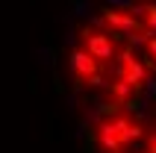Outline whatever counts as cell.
<instances>
[{
    "label": "cell",
    "mask_w": 156,
    "mask_h": 153,
    "mask_svg": "<svg viewBox=\"0 0 156 153\" xmlns=\"http://www.w3.org/2000/svg\"><path fill=\"white\" fill-rule=\"evenodd\" d=\"M80 38H83V50H86L91 59H97L100 65L118 59V47L112 44L109 33H97L91 24H83L80 27Z\"/></svg>",
    "instance_id": "cell-1"
},
{
    "label": "cell",
    "mask_w": 156,
    "mask_h": 153,
    "mask_svg": "<svg viewBox=\"0 0 156 153\" xmlns=\"http://www.w3.org/2000/svg\"><path fill=\"white\" fill-rule=\"evenodd\" d=\"M68 68H71V76H80V80H88L103 71V65L97 59H91L83 47H71L68 50Z\"/></svg>",
    "instance_id": "cell-2"
},
{
    "label": "cell",
    "mask_w": 156,
    "mask_h": 153,
    "mask_svg": "<svg viewBox=\"0 0 156 153\" xmlns=\"http://www.w3.org/2000/svg\"><path fill=\"white\" fill-rule=\"evenodd\" d=\"M106 94H109V100H121L127 103L136 94V88H133L130 83H124V80H109V85H106Z\"/></svg>",
    "instance_id": "cell-3"
},
{
    "label": "cell",
    "mask_w": 156,
    "mask_h": 153,
    "mask_svg": "<svg viewBox=\"0 0 156 153\" xmlns=\"http://www.w3.org/2000/svg\"><path fill=\"white\" fill-rule=\"evenodd\" d=\"M130 62H136V47H130V44L118 47V65H130Z\"/></svg>",
    "instance_id": "cell-4"
},
{
    "label": "cell",
    "mask_w": 156,
    "mask_h": 153,
    "mask_svg": "<svg viewBox=\"0 0 156 153\" xmlns=\"http://www.w3.org/2000/svg\"><path fill=\"white\" fill-rule=\"evenodd\" d=\"M56 56H59L56 47H41V50H38V62H41V65H56Z\"/></svg>",
    "instance_id": "cell-5"
},
{
    "label": "cell",
    "mask_w": 156,
    "mask_h": 153,
    "mask_svg": "<svg viewBox=\"0 0 156 153\" xmlns=\"http://www.w3.org/2000/svg\"><path fill=\"white\" fill-rule=\"evenodd\" d=\"M86 83H88V88H106V85H109V80H106V76H103V71H100V74L88 76Z\"/></svg>",
    "instance_id": "cell-6"
},
{
    "label": "cell",
    "mask_w": 156,
    "mask_h": 153,
    "mask_svg": "<svg viewBox=\"0 0 156 153\" xmlns=\"http://www.w3.org/2000/svg\"><path fill=\"white\" fill-rule=\"evenodd\" d=\"M144 97L150 103H156V76H147V83H144Z\"/></svg>",
    "instance_id": "cell-7"
},
{
    "label": "cell",
    "mask_w": 156,
    "mask_h": 153,
    "mask_svg": "<svg viewBox=\"0 0 156 153\" xmlns=\"http://www.w3.org/2000/svg\"><path fill=\"white\" fill-rule=\"evenodd\" d=\"M144 24H147V30H153V33H156V3H147V15H144Z\"/></svg>",
    "instance_id": "cell-8"
},
{
    "label": "cell",
    "mask_w": 156,
    "mask_h": 153,
    "mask_svg": "<svg viewBox=\"0 0 156 153\" xmlns=\"http://www.w3.org/2000/svg\"><path fill=\"white\" fill-rule=\"evenodd\" d=\"M53 91L59 94V97H62V94H68V85H65V80H62L59 74H53Z\"/></svg>",
    "instance_id": "cell-9"
},
{
    "label": "cell",
    "mask_w": 156,
    "mask_h": 153,
    "mask_svg": "<svg viewBox=\"0 0 156 153\" xmlns=\"http://www.w3.org/2000/svg\"><path fill=\"white\" fill-rule=\"evenodd\" d=\"M141 65H144L147 74H156V59L150 56V53H141Z\"/></svg>",
    "instance_id": "cell-10"
},
{
    "label": "cell",
    "mask_w": 156,
    "mask_h": 153,
    "mask_svg": "<svg viewBox=\"0 0 156 153\" xmlns=\"http://www.w3.org/2000/svg\"><path fill=\"white\" fill-rule=\"evenodd\" d=\"M144 53H150V56L156 59V33L150 35V41H147V50H144Z\"/></svg>",
    "instance_id": "cell-11"
},
{
    "label": "cell",
    "mask_w": 156,
    "mask_h": 153,
    "mask_svg": "<svg viewBox=\"0 0 156 153\" xmlns=\"http://www.w3.org/2000/svg\"><path fill=\"white\" fill-rule=\"evenodd\" d=\"M27 88H30V91H35V88H38V76H35V74L27 76Z\"/></svg>",
    "instance_id": "cell-12"
},
{
    "label": "cell",
    "mask_w": 156,
    "mask_h": 153,
    "mask_svg": "<svg viewBox=\"0 0 156 153\" xmlns=\"http://www.w3.org/2000/svg\"><path fill=\"white\" fill-rule=\"evenodd\" d=\"M147 147H150V150H156V133H150V136H147Z\"/></svg>",
    "instance_id": "cell-13"
},
{
    "label": "cell",
    "mask_w": 156,
    "mask_h": 153,
    "mask_svg": "<svg viewBox=\"0 0 156 153\" xmlns=\"http://www.w3.org/2000/svg\"><path fill=\"white\" fill-rule=\"evenodd\" d=\"M139 153H150V150H147V147H141V150H139Z\"/></svg>",
    "instance_id": "cell-14"
}]
</instances>
